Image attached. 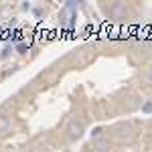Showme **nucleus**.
Returning <instances> with one entry per match:
<instances>
[{
	"instance_id": "6",
	"label": "nucleus",
	"mask_w": 152,
	"mask_h": 152,
	"mask_svg": "<svg viewBox=\"0 0 152 152\" xmlns=\"http://www.w3.org/2000/svg\"><path fill=\"white\" fill-rule=\"evenodd\" d=\"M81 152H94V150H89V148H83V150Z\"/></svg>"
},
{
	"instance_id": "2",
	"label": "nucleus",
	"mask_w": 152,
	"mask_h": 152,
	"mask_svg": "<svg viewBox=\"0 0 152 152\" xmlns=\"http://www.w3.org/2000/svg\"><path fill=\"white\" fill-rule=\"evenodd\" d=\"M94 152H112V142L104 136L94 140Z\"/></svg>"
},
{
	"instance_id": "4",
	"label": "nucleus",
	"mask_w": 152,
	"mask_h": 152,
	"mask_svg": "<svg viewBox=\"0 0 152 152\" xmlns=\"http://www.w3.org/2000/svg\"><path fill=\"white\" fill-rule=\"evenodd\" d=\"M112 12H114V14H122V12H126V6H124V4H116V6L112 8Z\"/></svg>"
},
{
	"instance_id": "5",
	"label": "nucleus",
	"mask_w": 152,
	"mask_h": 152,
	"mask_svg": "<svg viewBox=\"0 0 152 152\" xmlns=\"http://www.w3.org/2000/svg\"><path fill=\"white\" fill-rule=\"evenodd\" d=\"M144 77H146V81H148V83H152V67L146 71V75H144Z\"/></svg>"
},
{
	"instance_id": "3",
	"label": "nucleus",
	"mask_w": 152,
	"mask_h": 152,
	"mask_svg": "<svg viewBox=\"0 0 152 152\" xmlns=\"http://www.w3.org/2000/svg\"><path fill=\"white\" fill-rule=\"evenodd\" d=\"M12 130V120L6 114H0V134H8Z\"/></svg>"
},
{
	"instance_id": "1",
	"label": "nucleus",
	"mask_w": 152,
	"mask_h": 152,
	"mask_svg": "<svg viewBox=\"0 0 152 152\" xmlns=\"http://www.w3.org/2000/svg\"><path fill=\"white\" fill-rule=\"evenodd\" d=\"M65 132H67V136H69L71 140H77V138H81L83 132H85V126H83V122H79V120H69V124H67V128H65Z\"/></svg>"
}]
</instances>
